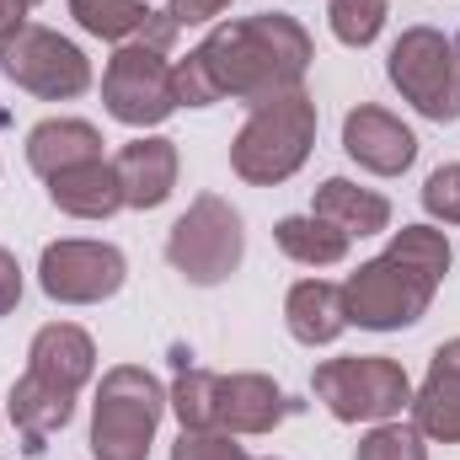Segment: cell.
<instances>
[{
  "label": "cell",
  "mask_w": 460,
  "mask_h": 460,
  "mask_svg": "<svg viewBox=\"0 0 460 460\" xmlns=\"http://www.w3.org/2000/svg\"><path fill=\"white\" fill-rule=\"evenodd\" d=\"M102 155V128L86 123V118H43L27 128V166L49 182L59 177L65 166H81V161H97Z\"/></svg>",
  "instance_id": "20"
},
{
  "label": "cell",
  "mask_w": 460,
  "mask_h": 460,
  "mask_svg": "<svg viewBox=\"0 0 460 460\" xmlns=\"http://www.w3.org/2000/svg\"><path fill=\"white\" fill-rule=\"evenodd\" d=\"M385 75L402 92V102H412L423 118H434V123H456L460 118L456 43L439 27H407L385 54Z\"/></svg>",
  "instance_id": "7"
},
{
  "label": "cell",
  "mask_w": 460,
  "mask_h": 460,
  "mask_svg": "<svg viewBox=\"0 0 460 460\" xmlns=\"http://www.w3.org/2000/svg\"><path fill=\"white\" fill-rule=\"evenodd\" d=\"M172 460H246V450L226 429H182L172 445Z\"/></svg>",
  "instance_id": "27"
},
{
  "label": "cell",
  "mask_w": 460,
  "mask_h": 460,
  "mask_svg": "<svg viewBox=\"0 0 460 460\" xmlns=\"http://www.w3.org/2000/svg\"><path fill=\"white\" fill-rule=\"evenodd\" d=\"M102 102L128 128H155L177 113L172 86V49L161 43H118L102 70Z\"/></svg>",
  "instance_id": "9"
},
{
  "label": "cell",
  "mask_w": 460,
  "mask_h": 460,
  "mask_svg": "<svg viewBox=\"0 0 460 460\" xmlns=\"http://www.w3.org/2000/svg\"><path fill=\"white\" fill-rule=\"evenodd\" d=\"M5 412H11V429H16L22 450H27V456H43L49 439L75 418V396L27 369V375L11 385V396H5Z\"/></svg>",
  "instance_id": "17"
},
{
  "label": "cell",
  "mask_w": 460,
  "mask_h": 460,
  "mask_svg": "<svg viewBox=\"0 0 460 460\" xmlns=\"http://www.w3.org/2000/svg\"><path fill=\"white\" fill-rule=\"evenodd\" d=\"M161 412H166V385L145 364H113L97 380V402H92V456L150 460Z\"/></svg>",
  "instance_id": "4"
},
{
  "label": "cell",
  "mask_w": 460,
  "mask_h": 460,
  "mask_svg": "<svg viewBox=\"0 0 460 460\" xmlns=\"http://www.w3.org/2000/svg\"><path fill=\"white\" fill-rule=\"evenodd\" d=\"M166 407L177 412L182 429H220V375L177 358V380L166 391Z\"/></svg>",
  "instance_id": "23"
},
{
  "label": "cell",
  "mask_w": 460,
  "mask_h": 460,
  "mask_svg": "<svg viewBox=\"0 0 460 460\" xmlns=\"http://www.w3.org/2000/svg\"><path fill=\"white\" fill-rule=\"evenodd\" d=\"M412 429L434 445H460V338L434 348L423 385L412 391Z\"/></svg>",
  "instance_id": "13"
},
{
  "label": "cell",
  "mask_w": 460,
  "mask_h": 460,
  "mask_svg": "<svg viewBox=\"0 0 460 460\" xmlns=\"http://www.w3.org/2000/svg\"><path fill=\"white\" fill-rule=\"evenodd\" d=\"M343 150H348V161H358L375 177H402L418 161V134L396 113H385L375 102H358L343 118Z\"/></svg>",
  "instance_id": "11"
},
{
  "label": "cell",
  "mask_w": 460,
  "mask_h": 460,
  "mask_svg": "<svg viewBox=\"0 0 460 460\" xmlns=\"http://www.w3.org/2000/svg\"><path fill=\"white\" fill-rule=\"evenodd\" d=\"M311 215H322V220H332L343 235H358L364 241V235L391 230V199L375 193V188H358L348 177H327L316 188V199H311Z\"/></svg>",
  "instance_id": "21"
},
{
  "label": "cell",
  "mask_w": 460,
  "mask_h": 460,
  "mask_svg": "<svg viewBox=\"0 0 460 460\" xmlns=\"http://www.w3.org/2000/svg\"><path fill=\"white\" fill-rule=\"evenodd\" d=\"M49 204L70 220H113L123 209V188H118V172L108 155L97 161H81V166H65L59 177H49Z\"/></svg>",
  "instance_id": "18"
},
{
  "label": "cell",
  "mask_w": 460,
  "mask_h": 460,
  "mask_svg": "<svg viewBox=\"0 0 460 460\" xmlns=\"http://www.w3.org/2000/svg\"><path fill=\"white\" fill-rule=\"evenodd\" d=\"M177 145L166 134H139L113 155L118 188H123V209H161L177 188Z\"/></svg>",
  "instance_id": "12"
},
{
  "label": "cell",
  "mask_w": 460,
  "mask_h": 460,
  "mask_svg": "<svg viewBox=\"0 0 460 460\" xmlns=\"http://www.w3.org/2000/svg\"><path fill=\"white\" fill-rule=\"evenodd\" d=\"M70 16L81 32L108 38V43H177L172 11H150L145 0H70Z\"/></svg>",
  "instance_id": "15"
},
{
  "label": "cell",
  "mask_w": 460,
  "mask_h": 460,
  "mask_svg": "<svg viewBox=\"0 0 460 460\" xmlns=\"http://www.w3.org/2000/svg\"><path fill=\"white\" fill-rule=\"evenodd\" d=\"M230 0H166V11H172V22L177 27H199V22H215V16H226Z\"/></svg>",
  "instance_id": "28"
},
{
  "label": "cell",
  "mask_w": 460,
  "mask_h": 460,
  "mask_svg": "<svg viewBox=\"0 0 460 460\" xmlns=\"http://www.w3.org/2000/svg\"><path fill=\"white\" fill-rule=\"evenodd\" d=\"M311 59H316L311 32L284 11H257V16L220 22L199 49L172 59L177 108H215L226 97L257 108L279 92L305 86Z\"/></svg>",
  "instance_id": "1"
},
{
  "label": "cell",
  "mask_w": 460,
  "mask_h": 460,
  "mask_svg": "<svg viewBox=\"0 0 460 460\" xmlns=\"http://www.w3.org/2000/svg\"><path fill=\"white\" fill-rule=\"evenodd\" d=\"M262 460H273V456H262Z\"/></svg>",
  "instance_id": "33"
},
{
  "label": "cell",
  "mask_w": 460,
  "mask_h": 460,
  "mask_svg": "<svg viewBox=\"0 0 460 460\" xmlns=\"http://www.w3.org/2000/svg\"><path fill=\"white\" fill-rule=\"evenodd\" d=\"M241 257H246V226H241V209L220 193H199L166 235V262L199 289L226 284L241 268Z\"/></svg>",
  "instance_id": "6"
},
{
  "label": "cell",
  "mask_w": 460,
  "mask_h": 460,
  "mask_svg": "<svg viewBox=\"0 0 460 460\" xmlns=\"http://www.w3.org/2000/svg\"><path fill=\"white\" fill-rule=\"evenodd\" d=\"M27 27V0H0V43Z\"/></svg>",
  "instance_id": "30"
},
{
  "label": "cell",
  "mask_w": 460,
  "mask_h": 460,
  "mask_svg": "<svg viewBox=\"0 0 460 460\" xmlns=\"http://www.w3.org/2000/svg\"><path fill=\"white\" fill-rule=\"evenodd\" d=\"M27 5H43V0H27Z\"/></svg>",
  "instance_id": "32"
},
{
  "label": "cell",
  "mask_w": 460,
  "mask_h": 460,
  "mask_svg": "<svg viewBox=\"0 0 460 460\" xmlns=\"http://www.w3.org/2000/svg\"><path fill=\"white\" fill-rule=\"evenodd\" d=\"M450 43H456V65H460V38H450Z\"/></svg>",
  "instance_id": "31"
},
{
  "label": "cell",
  "mask_w": 460,
  "mask_h": 460,
  "mask_svg": "<svg viewBox=\"0 0 460 460\" xmlns=\"http://www.w3.org/2000/svg\"><path fill=\"white\" fill-rule=\"evenodd\" d=\"M284 322H289V338L305 348H327L348 332V300L343 284L332 279H300L289 295H284Z\"/></svg>",
  "instance_id": "19"
},
{
  "label": "cell",
  "mask_w": 460,
  "mask_h": 460,
  "mask_svg": "<svg viewBox=\"0 0 460 460\" xmlns=\"http://www.w3.org/2000/svg\"><path fill=\"white\" fill-rule=\"evenodd\" d=\"M353 460H429V439L412 429V423H375L364 439H358V450Z\"/></svg>",
  "instance_id": "25"
},
{
  "label": "cell",
  "mask_w": 460,
  "mask_h": 460,
  "mask_svg": "<svg viewBox=\"0 0 460 460\" xmlns=\"http://www.w3.org/2000/svg\"><path fill=\"white\" fill-rule=\"evenodd\" d=\"M311 391L338 423H391L412 407V380L385 353H353V358L316 364Z\"/></svg>",
  "instance_id": "5"
},
{
  "label": "cell",
  "mask_w": 460,
  "mask_h": 460,
  "mask_svg": "<svg viewBox=\"0 0 460 460\" xmlns=\"http://www.w3.org/2000/svg\"><path fill=\"white\" fill-rule=\"evenodd\" d=\"M450 273V235L439 226H402L391 230V246L358 273H348L343 300H348V327L364 332H402L418 327Z\"/></svg>",
  "instance_id": "2"
},
{
  "label": "cell",
  "mask_w": 460,
  "mask_h": 460,
  "mask_svg": "<svg viewBox=\"0 0 460 460\" xmlns=\"http://www.w3.org/2000/svg\"><path fill=\"white\" fill-rule=\"evenodd\" d=\"M311 145H316V97L295 86L246 113L230 139V172L252 188H279L311 161Z\"/></svg>",
  "instance_id": "3"
},
{
  "label": "cell",
  "mask_w": 460,
  "mask_h": 460,
  "mask_svg": "<svg viewBox=\"0 0 460 460\" xmlns=\"http://www.w3.org/2000/svg\"><path fill=\"white\" fill-rule=\"evenodd\" d=\"M273 241H279L284 257H295L305 268H338L348 257V246H353V235H343V230L332 226V220H322V215H284L273 226Z\"/></svg>",
  "instance_id": "22"
},
{
  "label": "cell",
  "mask_w": 460,
  "mask_h": 460,
  "mask_svg": "<svg viewBox=\"0 0 460 460\" xmlns=\"http://www.w3.org/2000/svg\"><path fill=\"white\" fill-rule=\"evenodd\" d=\"M295 412V402L273 385V375L241 369V375H220V429L246 439V434H273L284 418Z\"/></svg>",
  "instance_id": "16"
},
{
  "label": "cell",
  "mask_w": 460,
  "mask_h": 460,
  "mask_svg": "<svg viewBox=\"0 0 460 460\" xmlns=\"http://www.w3.org/2000/svg\"><path fill=\"white\" fill-rule=\"evenodd\" d=\"M16 305H22V262H16V252L0 246V316H11Z\"/></svg>",
  "instance_id": "29"
},
{
  "label": "cell",
  "mask_w": 460,
  "mask_h": 460,
  "mask_svg": "<svg viewBox=\"0 0 460 460\" xmlns=\"http://www.w3.org/2000/svg\"><path fill=\"white\" fill-rule=\"evenodd\" d=\"M423 209H429V220H439V226H460V161H445V166L429 172V182H423Z\"/></svg>",
  "instance_id": "26"
},
{
  "label": "cell",
  "mask_w": 460,
  "mask_h": 460,
  "mask_svg": "<svg viewBox=\"0 0 460 460\" xmlns=\"http://www.w3.org/2000/svg\"><path fill=\"white\" fill-rule=\"evenodd\" d=\"M327 27L348 49H369L385 27V0H332L327 5Z\"/></svg>",
  "instance_id": "24"
},
{
  "label": "cell",
  "mask_w": 460,
  "mask_h": 460,
  "mask_svg": "<svg viewBox=\"0 0 460 460\" xmlns=\"http://www.w3.org/2000/svg\"><path fill=\"white\" fill-rule=\"evenodd\" d=\"M123 279H128V262L113 241L65 235V241H49L38 257V284L59 305H102L123 289Z\"/></svg>",
  "instance_id": "10"
},
{
  "label": "cell",
  "mask_w": 460,
  "mask_h": 460,
  "mask_svg": "<svg viewBox=\"0 0 460 460\" xmlns=\"http://www.w3.org/2000/svg\"><path fill=\"white\" fill-rule=\"evenodd\" d=\"M27 369L43 375V380L59 385V391L81 396V385H92V375H97V343H92V332L75 327V322H49V327L32 332Z\"/></svg>",
  "instance_id": "14"
},
{
  "label": "cell",
  "mask_w": 460,
  "mask_h": 460,
  "mask_svg": "<svg viewBox=\"0 0 460 460\" xmlns=\"http://www.w3.org/2000/svg\"><path fill=\"white\" fill-rule=\"evenodd\" d=\"M0 75L22 92H32L38 102H70L81 92H92V59L81 54V43H70L54 27L27 22L22 32H11L0 43Z\"/></svg>",
  "instance_id": "8"
}]
</instances>
